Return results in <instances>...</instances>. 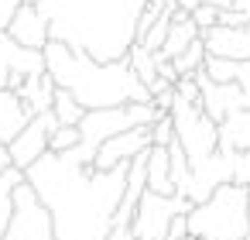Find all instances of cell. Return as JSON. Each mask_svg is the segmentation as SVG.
Masks as SVG:
<instances>
[{"mask_svg":"<svg viewBox=\"0 0 250 240\" xmlns=\"http://www.w3.org/2000/svg\"><path fill=\"white\" fill-rule=\"evenodd\" d=\"M130 161L117 168H96L76 161L72 154L45 151L31 168H24L28 182L52 209L55 240H110Z\"/></svg>","mask_w":250,"mask_h":240,"instance_id":"obj_1","label":"cell"},{"mask_svg":"<svg viewBox=\"0 0 250 240\" xmlns=\"http://www.w3.org/2000/svg\"><path fill=\"white\" fill-rule=\"evenodd\" d=\"M52 38L96 62H120L137 45V21L147 0H35Z\"/></svg>","mask_w":250,"mask_h":240,"instance_id":"obj_2","label":"cell"},{"mask_svg":"<svg viewBox=\"0 0 250 240\" xmlns=\"http://www.w3.org/2000/svg\"><path fill=\"white\" fill-rule=\"evenodd\" d=\"M45 69L52 72L55 86L69 89L86 110H103V107H124V103H151V86L130 69L127 59L120 62H96L86 52L65 45V42H48L45 48Z\"/></svg>","mask_w":250,"mask_h":240,"instance_id":"obj_3","label":"cell"},{"mask_svg":"<svg viewBox=\"0 0 250 240\" xmlns=\"http://www.w3.org/2000/svg\"><path fill=\"white\" fill-rule=\"evenodd\" d=\"M250 233V209H247V185L223 182L212 189L209 199L188 209V237L199 240H247Z\"/></svg>","mask_w":250,"mask_h":240,"instance_id":"obj_4","label":"cell"},{"mask_svg":"<svg viewBox=\"0 0 250 240\" xmlns=\"http://www.w3.org/2000/svg\"><path fill=\"white\" fill-rule=\"evenodd\" d=\"M158 117H165L154 103H124V107H103V110H86V117L79 120V131H83V141L65 151L72 154L76 161L83 165H93L96 151L103 141H110L113 134L120 131H130V127H151Z\"/></svg>","mask_w":250,"mask_h":240,"instance_id":"obj_5","label":"cell"},{"mask_svg":"<svg viewBox=\"0 0 250 240\" xmlns=\"http://www.w3.org/2000/svg\"><path fill=\"white\" fill-rule=\"evenodd\" d=\"M171 120H175V141L185 148L192 168H199L219 151V124L202 110V103H188L178 96L171 107Z\"/></svg>","mask_w":250,"mask_h":240,"instance_id":"obj_6","label":"cell"},{"mask_svg":"<svg viewBox=\"0 0 250 240\" xmlns=\"http://www.w3.org/2000/svg\"><path fill=\"white\" fill-rule=\"evenodd\" d=\"M4 240H55L52 209L42 202V196L35 192V185L28 182V175L14 189V213H11Z\"/></svg>","mask_w":250,"mask_h":240,"instance_id":"obj_7","label":"cell"},{"mask_svg":"<svg viewBox=\"0 0 250 240\" xmlns=\"http://www.w3.org/2000/svg\"><path fill=\"white\" fill-rule=\"evenodd\" d=\"M195 202L185 196H161L154 189H147L134 209V240H168V226L178 213H188Z\"/></svg>","mask_w":250,"mask_h":240,"instance_id":"obj_8","label":"cell"},{"mask_svg":"<svg viewBox=\"0 0 250 240\" xmlns=\"http://www.w3.org/2000/svg\"><path fill=\"white\" fill-rule=\"evenodd\" d=\"M38 72H45V52L24 48L11 31H0V89H21L24 79Z\"/></svg>","mask_w":250,"mask_h":240,"instance_id":"obj_9","label":"cell"},{"mask_svg":"<svg viewBox=\"0 0 250 240\" xmlns=\"http://www.w3.org/2000/svg\"><path fill=\"white\" fill-rule=\"evenodd\" d=\"M59 127V120H55V113L48 110V113H35L31 117V124L7 144L11 148V161H14V168H31L45 151H48V137H52V131Z\"/></svg>","mask_w":250,"mask_h":240,"instance_id":"obj_10","label":"cell"},{"mask_svg":"<svg viewBox=\"0 0 250 240\" xmlns=\"http://www.w3.org/2000/svg\"><path fill=\"white\" fill-rule=\"evenodd\" d=\"M195 79H199V89H202L199 103H202V110H206L216 124H223L229 113L243 110V86H240V83H216V79L206 76V69L195 72Z\"/></svg>","mask_w":250,"mask_h":240,"instance_id":"obj_11","label":"cell"},{"mask_svg":"<svg viewBox=\"0 0 250 240\" xmlns=\"http://www.w3.org/2000/svg\"><path fill=\"white\" fill-rule=\"evenodd\" d=\"M147 148H151V127H130V131H120L110 141H103L96 158H93V165L96 168H117V165L137 158Z\"/></svg>","mask_w":250,"mask_h":240,"instance_id":"obj_12","label":"cell"},{"mask_svg":"<svg viewBox=\"0 0 250 240\" xmlns=\"http://www.w3.org/2000/svg\"><path fill=\"white\" fill-rule=\"evenodd\" d=\"M7 31H11V38H14V42H21L24 48H38V52L52 42L48 18L42 14V7H38V4H21V7L14 11V18H11V24H7Z\"/></svg>","mask_w":250,"mask_h":240,"instance_id":"obj_13","label":"cell"},{"mask_svg":"<svg viewBox=\"0 0 250 240\" xmlns=\"http://www.w3.org/2000/svg\"><path fill=\"white\" fill-rule=\"evenodd\" d=\"M202 42H206L209 55L250 62V21H247V24H240V28H226V24H216V28L202 31Z\"/></svg>","mask_w":250,"mask_h":240,"instance_id":"obj_14","label":"cell"},{"mask_svg":"<svg viewBox=\"0 0 250 240\" xmlns=\"http://www.w3.org/2000/svg\"><path fill=\"white\" fill-rule=\"evenodd\" d=\"M35 110L24 103V96L18 89H0V141L11 144L28 124H31Z\"/></svg>","mask_w":250,"mask_h":240,"instance_id":"obj_15","label":"cell"},{"mask_svg":"<svg viewBox=\"0 0 250 240\" xmlns=\"http://www.w3.org/2000/svg\"><path fill=\"white\" fill-rule=\"evenodd\" d=\"M199 35H202V31H199V24L192 21V11L178 7V11H175V21H171V28H168V38H165V45L154 52V59H158V62H171V59L182 55Z\"/></svg>","mask_w":250,"mask_h":240,"instance_id":"obj_16","label":"cell"},{"mask_svg":"<svg viewBox=\"0 0 250 240\" xmlns=\"http://www.w3.org/2000/svg\"><path fill=\"white\" fill-rule=\"evenodd\" d=\"M147 189L161 192V196H175V182H171V154L165 144H151L147 148Z\"/></svg>","mask_w":250,"mask_h":240,"instance_id":"obj_17","label":"cell"},{"mask_svg":"<svg viewBox=\"0 0 250 240\" xmlns=\"http://www.w3.org/2000/svg\"><path fill=\"white\" fill-rule=\"evenodd\" d=\"M55 89H59V86H55L52 72L45 69V72H38V76H28L18 93L24 96V103H28L35 113H48V110H52V100H55Z\"/></svg>","mask_w":250,"mask_h":240,"instance_id":"obj_18","label":"cell"},{"mask_svg":"<svg viewBox=\"0 0 250 240\" xmlns=\"http://www.w3.org/2000/svg\"><path fill=\"white\" fill-rule=\"evenodd\" d=\"M219 148L223 151L250 148V110H236L219 124Z\"/></svg>","mask_w":250,"mask_h":240,"instance_id":"obj_19","label":"cell"},{"mask_svg":"<svg viewBox=\"0 0 250 240\" xmlns=\"http://www.w3.org/2000/svg\"><path fill=\"white\" fill-rule=\"evenodd\" d=\"M24 182V168H7L0 175V240L7 233V223H11V213H14V189Z\"/></svg>","mask_w":250,"mask_h":240,"instance_id":"obj_20","label":"cell"},{"mask_svg":"<svg viewBox=\"0 0 250 240\" xmlns=\"http://www.w3.org/2000/svg\"><path fill=\"white\" fill-rule=\"evenodd\" d=\"M52 113H55L59 124H76V127H79V120L86 117V107H83L69 89L59 86V89H55V100H52Z\"/></svg>","mask_w":250,"mask_h":240,"instance_id":"obj_21","label":"cell"},{"mask_svg":"<svg viewBox=\"0 0 250 240\" xmlns=\"http://www.w3.org/2000/svg\"><path fill=\"white\" fill-rule=\"evenodd\" d=\"M206 55H209V48H206V42H202V35L182 52V55H175L171 62H175V69H178V76H195V72H202V65H206Z\"/></svg>","mask_w":250,"mask_h":240,"instance_id":"obj_22","label":"cell"},{"mask_svg":"<svg viewBox=\"0 0 250 240\" xmlns=\"http://www.w3.org/2000/svg\"><path fill=\"white\" fill-rule=\"evenodd\" d=\"M206 76L216 79V83H236L240 72H243V62L240 59H219V55H206Z\"/></svg>","mask_w":250,"mask_h":240,"instance_id":"obj_23","label":"cell"},{"mask_svg":"<svg viewBox=\"0 0 250 240\" xmlns=\"http://www.w3.org/2000/svg\"><path fill=\"white\" fill-rule=\"evenodd\" d=\"M127 62H130V69H134L147 86H154V79H158V59H154V52H147L144 45H134V48L127 52Z\"/></svg>","mask_w":250,"mask_h":240,"instance_id":"obj_24","label":"cell"},{"mask_svg":"<svg viewBox=\"0 0 250 240\" xmlns=\"http://www.w3.org/2000/svg\"><path fill=\"white\" fill-rule=\"evenodd\" d=\"M79 141H83V131H79L76 124H59V127L52 131V137H48V151L65 154V151H72Z\"/></svg>","mask_w":250,"mask_h":240,"instance_id":"obj_25","label":"cell"},{"mask_svg":"<svg viewBox=\"0 0 250 240\" xmlns=\"http://www.w3.org/2000/svg\"><path fill=\"white\" fill-rule=\"evenodd\" d=\"M175 141V120H171V113H165V117H158L154 124H151V144H171Z\"/></svg>","mask_w":250,"mask_h":240,"instance_id":"obj_26","label":"cell"},{"mask_svg":"<svg viewBox=\"0 0 250 240\" xmlns=\"http://www.w3.org/2000/svg\"><path fill=\"white\" fill-rule=\"evenodd\" d=\"M192 21L199 24V31H209V28L219 24V7H212V4H195V7H192Z\"/></svg>","mask_w":250,"mask_h":240,"instance_id":"obj_27","label":"cell"},{"mask_svg":"<svg viewBox=\"0 0 250 240\" xmlns=\"http://www.w3.org/2000/svg\"><path fill=\"white\" fill-rule=\"evenodd\" d=\"M233 182L236 185H250V148L233 154Z\"/></svg>","mask_w":250,"mask_h":240,"instance_id":"obj_28","label":"cell"},{"mask_svg":"<svg viewBox=\"0 0 250 240\" xmlns=\"http://www.w3.org/2000/svg\"><path fill=\"white\" fill-rule=\"evenodd\" d=\"M175 93H178L182 100H188V103H199V96H202V89H199V79H195V76H178Z\"/></svg>","mask_w":250,"mask_h":240,"instance_id":"obj_29","label":"cell"},{"mask_svg":"<svg viewBox=\"0 0 250 240\" xmlns=\"http://www.w3.org/2000/svg\"><path fill=\"white\" fill-rule=\"evenodd\" d=\"M175 100H178V93H175V86H165V89H158L154 93V107L161 110V113H171V107H175Z\"/></svg>","mask_w":250,"mask_h":240,"instance_id":"obj_30","label":"cell"},{"mask_svg":"<svg viewBox=\"0 0 250 240\" xmlns=\"http://www.w3.org/2000/svg\"><path fill=\"white\" fill-rule=\"evenodd\" d=\"M21 4H35V0H0V31H7V24Z\"/></svg>","mask_w":250,"mask_h":240,"instance_id":"obj_31","label":"cell"},{"mask_svg":"<svg viewBox=\"0 0 250 240\" xmlns=\"http://www.w3.org/2000/svg\"><path fill=\"white\" fill-rule=\"evenodd\" d=\"M168 240H188V213H178L168 226Z\"/></svg>","mask_w":250,"mask_h":240,"instance_id":"obj_32","label":"cell"},{"mask_svg":"<svg viewBox=\"0 0 250 240\" xmlns=\"http://www.w3.org/2000/svg\"><path fill=\"white\" fill-rule=\"evenodd\" d=\"M219 24H226V28H240V24H247V18H243L240 11L226 7V11H219Z\"/></svg>","mask_w":250,"mask_h":240,"instance_id":"obj_33","label":"cell"},{"mask_svg":"<svg viewBox=\"0 0 250 240\" xmlns=\"http://www.w3.org/2000/svg\"><path fill=\"white\" fill-rule=\"evenodd\" d=\"M158 79H165V83H178V69H175V62H158Z\"/></svg>","mask_w":250,"mask_h":240,"instance_id":"obj_34","label":"cell"},{"mask_svg":"<svg viewBox=\"0 0 250 240\" xmlns=\"http://www.w3.org/2000/svg\"><path fill=\"white\" fill-rule=\"evenodd\" d=\"M11 165H14V161H11V148H7L4 141H0V175H4Z\"/></svg>","mask_w":250,"mask_h":240,"instance_id":"obj_35","label":"cell"},{"mask_svg":"<svg viewBox=\"0 0 250 240\" xmlns=\"http://www.w3.org/2000/svg\"><path fill=\"white\" fill-rule=\"evenodd\" d=\"M233 11H240V14L250 21V0H233Z\"/></svg>","mask_w":250,"mask_h":240,"instance_id":"obj_36","label":"cell"},{"mask_svg":"<svg viewBox=\"0 0 250 240\" xmlns=\"http://www.w3.org/2000/svg\"><path fill=\"white\" fill-rule=\"evenodd\" d=\"M202 4H212V7H219V11H226V7H233V0H202Z\"/></svg>","mask_w":250,"mask_h":240,"instance_id":"obj_37","label":"cell"},{"mask_svg":"<svg viewBox=\"0 0 250 240\" xmlns=\"http://www.w3.org/2000/svg\"><path fill=\"white\" fill-rule=\"evenodd\" d=\"M195 4H202V0H178V7H185V11H192Z\"/></svg>","mask_w":250,"mask_h":240,"instance_id":"obj_38","label":"cell"},{"mask_svg":"<svg viewBox=\"0 0 250 240\" xmlns=\"http://www.w3.org/2000/svg\"><path fill=\"white\" fill-rule=\"evenodd\" d=\"M247 209H250V185H247Z\"/></svg>","mask_w":250,"mask_h":240,"instance_id":"obj_39","label":"cell"},{"mask_svg":"<svg viewBox=\"0 0 250 240\" xmlns=\"http://www.w3.org/2000/svg\"><path fill=\"white\" fill-rule=\"evenodd\" d=\"M188 240H199V237H188Z\"/></svg>","mask_w":250,"mask_h":240,"instance_id":"obj_40","label":"cell"}]
</instances>
